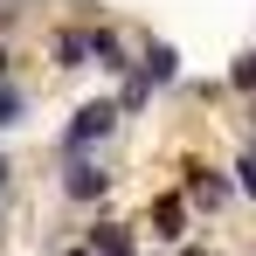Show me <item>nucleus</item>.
Returning a JSON list of instances; mask_svg holds the SVG:
<instances>
[{
    "instance_id": "obj_4",
    "label": "nucleus",
    "mask_w": 256,
    "mask_h": 256,
    "mask_svg": "<svg viewBox=\"0 0 256 256\" xmlns=\"http://www.w3.org/2000/svg\"><path fill=\"white\" fill-rule=\"evenodd\" d=\"M152 242H166V250H180V242H194V208H187V194L180 187H160L152 201H146V222H138Z\"/></svg>"
},
{
    "instance_id": "obj_2",
    "label": "nucleus",
    "mask_w": 256,
    "mask_h": 256,
    "mask_svg": "<svg viewBox=\"0 0 256 256\" xmlns=\"http://www.w3.org/2000/svg\"><path fill=\"white\" fill-rule=\"evenodd\" d=\"M173 187L187 194L194 222H214V214L236 201V173L222 166V160H201V152H180V180H173Z\"/></svg>"
},
{
    "instance_id": "obj_5",
    "label": "nucleus",
    "mask_w": 256,
    "mask_h": 256,
    "mask_svg": "<svg viewBox=\"0 0 256 256\" xmlns=\"http://www.w3.org/2000/svg\"><path fill=\"white\" fill-rule=\"evenodd\" d=\"M90 70H104L111 84L138 76V42L125 28H111V21H90Z\"/></svg>"
},
{
    "instance_id": "obj_9",
    "label": "nucleus",
    "mask_w": 256,
    "mask_h": 256,
    "mask_svg": "<svg viewBox=\"0 0 256 256\" xmlns=\"http://www.w3.org/2000/svg\"><path fill=\"white\" fill-rule=\"evenodd\" d=\"M222 90H228V97H242V104H256V48H236V56H228Z\"/></svg>"
},
{
    "instance_id": "obj_13",
    "label": "nucleus",
    "mask_w": 256,
    "mask_h": 256,
    "mask_svg": "<svg viewBox=\"0 0 256 256\" xmlns=\"http://www.w3.org/2000/svg\"><path fill=\"white\" fill-rule=\"evenodd\" d=\"M173 256H222V242H208V236H194V242H180Z\"/></svg>"
},
{
    "instance_id": "obj_17",
    "label": "nucleus",
    "mask_w": 256,
    "mask_h": 256,
    "mask_svg": "<svg viewBox=\"0 0 256 256\" xmlns=\"http://www.w3.org/2000/svg\"><path fill=\"white\" fill-rule=\"evenodd\" d=\"M242 111H250V118H242V138L256 146V104H242Z\"/></svg>"
},
{
    "instance_id": "obj_6",
    "label": "nucleus",
    "mask_w": 256,
    "mask_h": 256,
    "mask_svg": "<svg viewBox=\"0 0 256 256\" xmlns=\"http://www.w3.org/2000/svg\"><path fill=\"white\" fill-rule=\"evenodd\" d=\"M138 76H146L152 90H173L180 76H187L180 42H166V35H138Z\"/></svg>"
},
{
    "instance_id": "obj_10",
    "label": "nucleus",
    "mask_w": 256,
    "mask_h": 256,
    "mask_svg": "<svg viewBox=\"0 0 256 256\" xmlns=\"http://www.w3.org/2000/svg\"><path fill=\"white\" fill-rule=\"evenodd\" d=\"M28 111H35V97H28V84L14 76V84H0V132L28 125Z\"/></svg>"
},
{
    "instance_id": "obj_1",
    "label": "nucleus",
    "mask_w": 256,
    "mask_h": 256,
    "mask_svg": "<svg viewBox=\"0 0 256 256\" xmlns=\"http://www.w3.org/2000/svg\"><path fill=\"white\" fill-rule=\"evenodd\" d=\"M125 132V111H118V97L104 90V97H84L76 111H70V125L56 132V160L70 166V160H104V146Z\"/></svg>"
},
{
    "instance_id": "obj_15",
    "label": "nucleus",
    "mask_w": 256,
    "mask_h": 256,
    "mask_svg": "<svg viewBox=\"0 0 256 256\" xmlns=\"http://www.w3.org/2000/svg\"><path fill=\"white\" fill-rule=\"evenodd\" d=\"M7 187H14V160L0 152V201H7Z\"/></svg>"
},
{
    "instance_id": "obj_16",
    "label": "nucleus",
    "mask_w": 256,
    "mask_h": 256,
    "mask_svg": "<svg viewBox=\"0 0 256 256\" xmlns=\"http://www.w3.org/2000/svg\"><path fill=\"white\" fill-rule=\"evenodd\" d=\"M56 256H90V242H84V236H76V242H62V250H56Z\"/></svg>"
},
{
    "instance_id": "obj_8",
    "label": "nucleus",
    "mask_w": 256,
    "mask_h": 256,
    "mask_svg": "<svg viewBox=\"0 0 256 256\" xmlns=\"http://www.w3.org/2000/svg\"><path fill=\"white\" fill-rule=\"evenodd\" d=\"M48 70H62V76L90 70V21H62V28H48Z\"/></svg>"
},
{
    "instance_id": "obj_11",
    "label": "nucleus",
    "mask_w": 256,
    "mask_h": 256,
    "mask_svg": "<svg viewBox=\"0 0 256 256\" xmlns=\"http://www.w3.org/2000/svg\"><path fill=\"white\" fill-rule=\"evenodd\" d=\"M111 97H118V111H125V118H138V111H152V97H160V90L146 84V76H125Z\"/></svg>"
},
{
    "instance_id": "obj_7",
    "label": "nucleus",
    "mask_w": 256,
    "mask_h": 256,
    "mask_svg": "<svg viewBox=\"0 0 256 256\" xmlns=\"http://www.w3.org/2000/svg\"><path fill=\"white\" fill-rule=\"evenodd\" d=\"M138 222H125V214H97V222H84V242L90 256H138Z\"/></svg>"
},
{
    "instance_id": "obj_12",
    "label": "nucleus",
    "mask_w": 256,
    "mask_h": 256,
    "mask_svg": "<svg viewBox=\"0 0 256 256\" xmlns=\"http://www.w3.org/2000/svg\"><path fill=\"white\" fill-rule=\"evenodd\" d=\"M228 173H236V194H242V201H256V146H250V138H242V152L228 160Z\"/></svg>"
},
{
    "instance_id": "obj_3",
    "label": "nucleus",
    "mask_w": 256,
    "mask_h": 256,
    "mask_svg": "<svg viewBox=\"0 0 256 256\" xmlns=\"http://www.w3.org/2000/svg\"><path fill=\"white\" fill-rule=\"evenodd\" d=\"M56 194H62L70 208H104V201L118 194V166H111V160H70V166L56 173Z\"/></svg>"
},
{
    "instance_id": "obj_14",
    "label": "nucleus",
    "mask_w": 256,
    "mask_h": 256,
    "mask_svg": "<svg viewBox=\"0 0 256 256\" xmlns=\"http://www.w3.org/2000/svg\"><path fill=\"white\" fill-rule=\"evenodd\" d=\"M0 84H14V48H7V35H0Z\"/></svg>"
}]
</instances>
